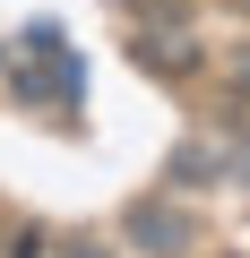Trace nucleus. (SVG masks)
Instances as JSON below:
<instances>
[{"instance_id": "1", "label": "nucleus", "mask_w": 250, "mask_h": 258, "mask_svg": "<svg viewBox=\"0 0 250 258\" xmlns=\"http://www.w3.org/2000/svg\"><path fill=\"white\" fill-rule=\"evenodd\" d=\"M121 232H130V249H147V258H190L198 249V215L190 207H164V198H130Z\"/></svg>"}, {"instance_id": "3", "label": "nucleus", "mask_w": 250, "mask_h": 258, "mask_svg": "<svg viewBox=\"0 0 250 258\" xmlns=\"http://www.w3.org/2000/svg\"><path fill=\"white\" fill-rule=\"evenodd\" d=\"M173 172H181V181H207V172H224V155H216V147H181Z\"/></svg>"}, {"instance_id": "7", "label": "nucleus", "mask_w": 250, "mask_h": 258, "mask_svg": "<svg viewBox=\"0 0 250 258\" xmlns=\"http://www.w3.org/2000/svg\"><path fill=\"white\" fill-rule=\"evenodd\" d=\"M61 258H104V249L95 241H61Z\"/></svg>"}, {"instance_id": "6", "label": "nucleus", "mask_w": 250, "mask_h": 258, "mask_svg": "<svg viewBox=\"0 0 250 258\" xmlns=\"http://www.w3.org/2000/svg\"><path fill=\"white\" fill-rule=\"evenodd\" d=\"M233 86H241V95H250V43H241V52H233Z\"/></svg>"}, {"instance_id": "5", "label": "nucleus", "mask_w": 250, "mask_h": 258, "mask_svg": "<svg viewBox=\"0 0 250 258\" xmlns=\"http://www.w3.org/2000/svg\"><path fill=\"white\" fill-rule=\"evenodd\" d=\"M224 172H241V181H250V138H241V147H224Z\"/></svg>"}, {"instance_id": "4", "label": "nucleus", "mask_w": 250, "mask_h": 258, "mask_svg": "<svg viewBox=\"0 0 250 258\" xmlns=\"http://www.w3.org/2000/svg\"><path fill=\"white\" fill-rule=\"evenodd\" d=\"M138 18H147V26H181V18H190V0H138Z\"/></svg>"}, {"instance_id": "8", "label": "nucleus", "mask_w": 250, "mask_h": 258, "mask_svg": "<svg viewBox=\"0 0 250 258\" xmlns=\"http://www.w3.org/2000/svg\"><path fill=\"white\" fill-rule=\"evenodd\" d=\"M35 249H43V241H35V232H26V241H18V258H35Z\"/></svg>"}, {"instance_id": "2", "label": "nucleus", "mask_w": 250, "mask_h": 258, "mask_svg": "<svg viewBox=\"0 0 250 258\" xmlns=\"http://www.w3.org/2000/svg\"><path fill=\"white\" fill-rule=\"evenodd\" d=\"M138 69H156V78H190V69H198L190 26H147V35H138Z\"/></svg>"}]
</instances>
